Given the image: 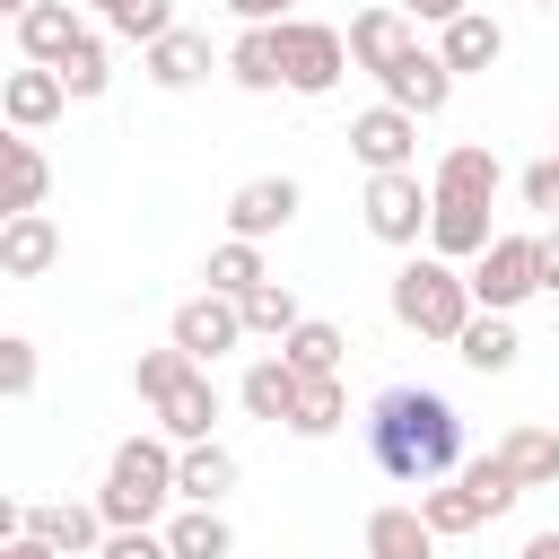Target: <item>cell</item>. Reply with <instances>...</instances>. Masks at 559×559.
I'll return each instance as SVG.
<instances>
[{"label":"cell","mask_w":559,"mask_h":559,"mask_svg":"<svg viewBox=\"0 0 559 559\" xmlns=\"http://www.w3.org/2000/svg\"><path fill=\"white\" fill-rule=\"evenodd\" d=\"M367 454H376L384 480L428 489V480H445V472L463 463V419H454V402L428 393V384H384V393L367 402Z\"/></svg>","instance_id":"6da1fadb"},{"label":"cell","mask_w":559,"mask_h":559,"mask_svg":"<svg viewBox=\"0 0 559 559\" xmlns=\"http://www.w3.org/2000/svg\"><path fill=\"white\" fill-rule=\"evenodd\" d=\"M131 393L157 411V428L175 437V445H201L210 428H218V384H210V367L192 358V349H140V367H131Z\"/></svg>","instance_id":"7a4b0ae2"},{"label":"cell","mask_w":559,"mask_h":559,"mask_svg":"<svg viewBox=\"0 0 559 559\" xmlns=\"http://www.w3.org/2000/svg\"><path fill=\"white\" fill-rule=\"evenodd\" d=\"M472 314H480V297H472V271H463V262L411 253V262L393 271V323H402V332H419V341H463Z\"/></svg>","instance_id":"3957f363"},{"label":"cell","mask_w":559,"mask_h":559,"mask_svg":"<svg viewBox=\"0 0 559 559\" xmlns=\"http://www.w3.org/2000/svg\"><path fill=\"white\" fill-rule=\"evenodd\" d=\"M175 463H183V445L166 428L157 437H122L114 463H105V489H96L105 524H157L175 507Z\"/></svg>","instance_id":"277c9868"},{"label":"cell","mask_w":559,"mask_h":559,"mask_svg":"<svg viewBox=\"0 0 559 559\" xmlns=\"http://www.w3.org/2000/svg\"><path fill=\"white\" fill-rule=\"evenodd\" d=\"M280 70H288V96H332L349 70V35L323 17H280Z\"/></svg>","instance_id":"5b68a950"},{"label":"cell","mask_w":559,"mask_h":559,"mask_svg":"<svg viewBox=\"0 0 559 559\" xmlns=\"http://www.w3.org/2000/svg\"><path fill=\"white\" fill-rule=\"evenodd\" d=\"M437 218V183H419V166H393V175H367V236L376 245H419Z\"/></svg>","instance_id":"8992f818"},{"label":"cell","mask_w":559,"mask_h":559,"mask_svg":"<svg viewBox=\"0 0 559 559\" xmlns=\"http://www.w3.org/2000/svg\"><path fill=\"white\" fill-rule=\"evenodd\" d=\"M542 288V245L515 227V236H489V253L472 262V297L489 306V314H515L524 297Z\"/></svg>","instance_id":"52a82bcc"},{"label":"cell","mask_w":559,"mask_h":559,"mask_svg":"<svg viewBox=\"0 0 559 559\" xmlns=\"http://www.w3.org/2000/svg\"><path fill=\"white\" fill-rule=\"evenodd\" d=\"M166 341H175V349H192V358L210 367V358H227V349H236V341H253V332H245V306H236V297L201 288V297H183V306H175Z\"/></svg>","instance_id":"ba28073f"},{"label":"cell","mask_w":559,"mask_h":559,"mask_svg":"<svg viewBox=\"0 0 559 559\" xmlns=\"http://www.w3.org/2000/svg\"><path fill=\"white\" fill-rule=\"evenodd\" d=\"M349 157H358L367 175L419 166V114H402V105H367V114L349 122Z\"/></svg>","instance_id":"9c48e42d"},{"label":"cell","mask_w":559,"mask_h":559,"mask_svg":"<svg viewBox=\"0 0 559 559\" xmlns=\"http://www.w3.org/2000/svg\"><path fill=\"white\" fill-rule=\"evenodd\" d=\"M61 114H70V87H61L52 61H26V70L0 79V122H9V131H52Z\"/></svg>","instance_id":"30bf717a"},{"label":"cell","mask_w":559,"mask_h":559,"mask_svg":"<svg viewBox=\"0 0 559 559\" xmlns=\"http://www.w3.org/2000/svg\"><path fill=\"white\" fill-rule=\"evenodd\" d=\"M376 87H384V105H402V114H419V122H428V114H445L454 70H445V52H419V44H411V52H402Z\"/></svg>","instance_id":"8fae6325"},{"label":"cell","mask_w":559,"mask_h":559,"mask_svg":"<svg viewBox=\"0 0 559 559\" xmlns=\"http://www.w3.org/2000/svg\"><path fill=\"white\" fill-rule=\"evenodd\" d=\"M297 201H306V192H297L288 175H253V183L227 192V236H253V245H262V236H280V227L297 218Z\"/></svg>","instance_id":"7c38bea8"},{"label":"cell","mask_w":559,"mask_h":559,"mask_svg":"<svg viewBox=\"0 0 559 559\" xmlns=\"http://www.w3.org/2000/svg\"><path fill=\"white\" fill-rule=\"evenodd\" d=\"M61 262V227L44 210H9L0 218V280H44Z\"/></svg>","instance_id":"4fadbf2b"},{"label":"cell","mask_w":559,"mask_h":559,"mask_svg":"<svg viewBox=\"0 0 559 559\" xmlns=\"http://www.w3.org/2000/svg\"><path fill=\"white\" fill-rule=\"evenodd\" d=\"M26 533H44L61 559H87V550H105V533H114V524H105V507H96V498H87V507H79V498H52V507H26Z\"/></svg>","instance_id":"5bb4252c"},{"label":"cell","mask_w":559,"mask_h":559,"mask_svg":"<svg viewBox=\"0 0 559 559\" xmlns=\"http://www.w3.org/2000/svg\"><path fill=\"white\" fill-rule=\"evenodd\" d=\"M411 44H419V35H411V17H402L393 0H376V9H358V17H349V61H358V70H376V79H384Z\"/></svg>","instance_id":"9a60e30c"},{"label":"cell","mask_w":559,"mask_h":559,"mask_svg":"<svg viewBox=\"0 0 559 559\" xmlns=\"http://www.w3.org/2000/svg\"><path fill=\"white\" fill-rule=\"evenodd\" d=\"M140 70H148V87H166V96H183V87H201V79H210V35H192V26H175V35H157V44H140Z\"/></svg>","instance_id":"2e32d148"},{"label":"cell","mask_w":559,"mask_h":559,"mask_svg":"<svg viewBox=\"0 0 559 559\" xmlns=\"http://www.w3.org/2000/svg\"><path fill=\"white\" fill-rule=\"evenodd\" d=\"M428 183H437V201H498V183H507V175H498V148L454 140V148L437 157V175H428Z\"/></svg>","instance_id":"e0dca14e"},{"label":"cell","mask_w":559,"mask_h":559,"mask_svg":"<svg viewBox=\"0 0 559 559\" xmlns=\"http://www.w3.org/2000/svg\"><path fill=\"white\" fill-rule=\"evenodd\" d=\"M489 454L515 472V489H550V480H559V428H542V419H515Z\"/></svg>","instance_id":"ac0fdd59"},{"label":"cell","mask_w":559,"mask_h":559,"mask_svg":"<svg viewBox=\"0 0 559 559\" xmlns=\"http://www.w3.org/2000/svg\"><path fill=\"white\" fill-rule=\"evenodd\" d=\"M437 52H445V70H454V79H472V70H489V61L507 52V26H498V17H480V9H463V17H445V26H437Z\"/></svg>","instance_id":"d6986e66"},{"label":"cell","mask_w":559,"mask_h":559,"mask_svg":"<svg viewBox=\"0 0 559 559\" xmlns=\"http://www.w3.org/2000/svg\"><path fill=\"white\" fill-rule=\"evenodd\" d=\"M489 201H437V218H428V253H445V262H480L489 253Z\"/></svg>","instance_id":"ffe728a7"},{"label":"cell","mask_w":559,"mask_h":559,"mask_svg":"<svg viewBox=\"0 0 559 559\" xmlns=\"http://www.w3.org/2000/svg\"><path fill=\"white\" fill-rule=\"evenodd\" d=\"M297 384H306V376H297V367H288L280 349H262V358L245 367V384H236V402H245L253 419H271V428H288V411H297Z\"/></svg>","instance_id":"44dd1931"},{"label":"cell","mask_w":559,"mask_h":559,"mask_svg":"<svg viewBox=\"0 0 559 559\" xmlns=\"http://www.w3.org/2000/svg\"><path fill=\"white\" fill-rule=\"evenodd\" d=\"M236 472H245V463H236L218 437H201V445H183V463H175V498H183V507H218V498L236 489Z\"/></svg>","instance_id":"7402d4cb"},{"label":"cell","mask_w":559,"mask_h":559,"mask_svg":"<svg viewBox=\"0 0 559 559\" xmlns=\"http://www.w3.org/2000/svg\"><path fill=\"white\" fill-rule=\"evenodd\" d=\"M367 559H437V533L419 507H376L367 515Z\"/></svg>","instance_id":"603a6c76"},{"label":"cell","mask_w":559,"mask_h":559,"mask_svg":"<svg viewBox=\"0 0 559 559\" xmlns=\"http://www.w3.org/2000/svg\"><path fill=\"white\" fill-rule=\"evenodd\" d=\"M79 35H87V26H79V9H70V0H35V9L17 17V52H26V61H61Z\"/></svg>","instance_id":"cb8c5ba5"},{"label":"cell","mask_w":559,"mask_h":559,"mask_svg":"<svg viewBox=\"0 0 559 559\" xmlns=\"http://www.w3.org/2000/svg\"><path fill=\"white\" fill-rule=\"evenodd\" d=\"M227 79H236V87H253V96L288 87V70H280V26H245V35L227 44Z\"/></svg>","instance_id":"d4e9b609"},{"label":"cell","mask_w":559,"mask_h":559,"mask_svg":"<svg viewBox=\"0 0 559 559\" xmlns=\"http://www.w3.org/2000/svg\"><path fill=\"white\" fill-rule=\"evenodd\" d=\"M419 515H428V533H437V542H454V533H480V524H489V507H480V489H472V480H428V489H419Z\"/></svg>","instance_id":"484cf974"},{"label":"cell","mask_w":559,"mask_h":559,"mask_svg":"<svg viewBox=\"0 0 559 559\" xmlns=\"http://www.w3.org/2000/svg\"><path fill=\"white\" fill-rule=\"evenodd\" d=\"M454 349H463V367H472V376H507L524 341H515V323H507V314H489V306H480V314L463 323V341H454Z\"/></svg>","instance_id":"4316f807"},{"label":"cell","mask_w":559,"mask_h":559,"mask_svg":"<svg viewBox=\"0 0 559 559\" xmlns=\"http://www.w3.org/2000/svg\"><path fill=\"white\" fill-rule=\"evenodd\" d=\"M341 349H349V332H341V323H323V314H306V323L280 341V358H288L297 376H341Z\"/></svg>","instance_id":"83f0119b"},{"label":"cell","mask_w":559,"mask_h":559,"mask_svg":"<svg viewBox=\"0 0 559 559\" xmlns=\"http://www.w3.org/2000/svg\"><path fill=\"white\" fill-rule=\"evenodd\" d=\"M166 542H175V559H227L236 550V533H227L218 507H175L166 515Z\"/></svg>","instance_id":"f1b7e54d"},{"label":"cell","mask_w":559,"mask_h":559,"mask_svg":"<svg viewBox=\"0 0 559 559\" xmlns=\"http://www.w3.org/2000/svg\"><path fill=\"white\" fill-rule=\"evenodd\" d=\"M0 157H9V210H44V192H52V166H44L35 131H9V140H0Z\"/></svg>","instance_id":"f546056e"},{"label":"cell","mask_w":559,"mask_h":559,"mask_svg":"<svg viewBox=\"0 0 559 559\" xmlns=\"http://www.w3.org/2000/svg\"><path fill=\"white\" fill-rule=\"evenodd\" d=\"M201 280H210L218 297H245V288H262L271 271H262V245H253V236H227V245H210Z\"/></svg>","instance_id":"4dcf8cb0"},{"label":"cell","mask_w":559,"mask_h":559,"mask_svg":"<svg viewBox=\"0 0 559 559\" xmlns=\"http://www.w3.org/2000/svg\"><path fill=\"white\" fill-rule=\"evenodd\" d=\"M236 306H245V332H253V341H288V332L306 323V314H297V288H288V280H262V288H245Z\"/></svg>","instance_id":"1f68e13d"},{"label":"cell","mask_w":559,"mask_h":559,"mask_svg":"<svg viewBox=\"0 0 559 559\" xmlns=\"http://www.w3.org/2000/svg\"><path fill=\"white\" fill-rule=\"evenodd\" d=\"M349 419V393H341V376H306L297 384V411H288V428L297 437H332Z\"/></svg>","instance_id":"d6a6232c"},{"label":"cell","mask_w":559,"mask_h":559,"mask_svg":"<svg viewBox=\"0 0 559 559\" xmlns=\"http://www.w3.org/2000/svg\"><path fill=\"white\" fill-rule=\"evenodd\" d=\"M52 70H61V87H70L79 105H87V96H105V79H114V61H105V35H79V44H70Z\"/></svg>","instance_id":"836d02e7"},{"label":"cell","mask_w":559,"mask_h":559,"mask_svg":"<svg viewBox=\"0 0 559 559\" xmlns=\"http://www.w3.org/2000/svg\"><path fill=\"white\" fill-rule=\"evenodd\" d=\"M105 26H114L122 44H157V35H175V0H122Z\"/></svg>","instance_id":"e575fe53"},{"label":"cell","mask_w":559,"mask_h":559,"mask_svg":"<svg viewBox=\"0 0 559 559\" xmlns=\"http://www.w3.org/2000/svg\"><path fill=\"white\" fill-rule=\"evenodd\" d=\"M463 480H472V489H480V507H489V515H507V507H515V498H524V489H515V472H507V463H498V454H480V463H463Z\"/></svg>","instance_id":"d590c367"},{"label":"cell","mask_w":559,"mask_h":559,"mask_svg":"<svg viewBox=\"0 0 559 559\" xmlns=\"http://www.w3.org/2000/svg\"><path fill=\"white\" fill-rule=\"evenodd\" d=\"M96 559H175V542H166V533H157V524H114V533H105V550H96Z\"/></svg>","instance_id":"8d00e7d4"},{"label":"cell","mask_w":559,"mask_h":559,"mask_svg":"<svg viewBox=\"0 0 559 559\" xmlns=\"http://www.w3.org/2000/svg\"><path fill=\"white\" fill-rule=\"evenodd\" d=\"M0 393H9V402H26V393H35V341H26V332H9V341H0Z\"/></svg>","instance_id":"74e56055"},{"label":"cell","mask_w":559,"mask_h":559,"mask_svg":"<svg viewBox=\"0 0 559 559\" xmlns=\"http://www.w3.org/2000/svg\"><path fill=\"white\" fill-rule=\"evenodd\" d=\"M515 192H524V210H542V218H559V148H550L542 166H524V183H515Z\"/></svg>","instance_id":"f35d334b"},{"label":"cell","mask_w":559,"mask_h":559,"mask_svg":"<svg viewBox=\"0 0 559 559\" xmlns=\"http://www.w3.org/2000/svg\"><path fill=\"white\" fill-rule=\"evenodd\" d=\"M245 26H280V17H297V0H227Z\"/></svg>","instance_id":"ab89813d"},{"label":"cell","mask_w":559,"mask_h":559,"mask_svg":"<svg viewBox=\"0 0 559 559\" xmlns=\"http://www.w3.org/2000/svg\"><path fill=\"white\" fill-rule=\"evenodd\" d=\"M393 9H402V17H419V26H445V17H463L472 0H393Z\"/></svg>","instance_id":"60d3db41"},{"label":"cell","mask_w":559,"mask_h":559,"mask_svg":"<svg viewBox=\"0 0 559 559\" xmlns=\"http://www.w3.org/2000/svg\"><path fill=\"white\" fill-rule=\"evenodd\" d=\"M533 245H542V288H559V218H550Z\"/></svg>","instance_id":"b9f144b4"},{"label":"cell","mask_w":559,"mask_h":559,"mask_svg":"<svg viewBox=\"0 0 559 559\" xmlns=\"http://www.w3.org/2000/svg\"><path fill=\"white\" fill-rule=\"evenodd\" d=\"M0 559H61L44 533H17V542H0Z\"/></svg>","instance_id":"7bdbcfd3"},{"label":"cell","mask_w":559,"mask_h":559,"mask_svg":"<svg viewBox=\"0 0 559 559\" xmlns=\"http://www.w3.org/2000/svg\"><path fill=\"white\" fill-rule=\"evenodd\" d=\"M524 559H559V533H533V542H524Z\"/></svg>","instance_id":"ee69618b"},{"label":"cell","mask_w":559,"mask_h":559,"mask_svg":"<svg viewBox=\"0 0 559 559\" xmlns=\"http://www.w3.org/2000/svg\"><path fill=\"white\" fill-rule=\"evenodd\" d=\"M0 9H9V17H26V9H35V0H0Z\"/></svg>","instance_id":"f6af8a7d"},{"label":"cell","mask_w":559,"mask_h":559,"mask_svg":"<svg viewBox=\"0 0 559 559\" xmlns=\"http://www.w3.org/2000/svg\"><path fill=\"white\" fill-rule=\"evenodd\" d=\"M87 9H105V17H114V9H122V0H87Z\"/></svg>","instance_id":"bcb514c9"},{"label":"cell","mask_w":559,"mask_h":559,"mask_svg":"<svg viewBox=\"0 0 559 559\" xmlns=\"http://www.w3.org/2000/svg\"><path fill=\"white\" fill-rule=\"evenodd\" d=\"M533 9H559V0H533Z\"/></svg>","instance_id":"7dc6e473"},{"label":"cell","mask_w":559,"mask_h":559,"mask_svg":"<svg viewBox=\"0 0 559 559\" xmlns=\"http://www.w3.org/2000/svg\"><path fill=\"white\" fill-rule=\"evenodd\" d=\"M550 140H559V122H550Z\"/></svg>","instance_id":"c3c4849f"}]
</instances>
